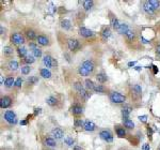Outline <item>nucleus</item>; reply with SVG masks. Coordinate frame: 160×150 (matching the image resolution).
<instances>
[{
	"label": "nucleus",
	"mask_w": 160,
	"mask_h": 150,
	"mask_svg": "<svg viewBox=\"0 0 160 150\" xmlns=\"http://www.w3.org/2000/svg\"><path fill=\"white\" fill-rule=\"evenodd\" d=\"M110 101L112 103H115V104H121V103H124L126 101V96H123L120 92H116V91H112L109 96Z\"/></svg>",
	"instance_id": "obj_1"
},
{
	"label": "nucleus",
	"mask_w": 160,
	"mask_h": 150,
	"mask_svg": "<svg viewBox=\"0 0 160 150\" xmlns=\"http://www.w3.org/2000/svg\"><path fill=\"white\" fill-rule=\"evenodd\" d=\"M74 88L76 89L77 92H78V93L80 94L84 100H88L91 96V93L89 92V91H87L85 89H84L81 83H79V82L75 83V84H74Z\"/></svg>",
	"instance_id": "obj_2"
},
{
	"label": "nucleus",
	"mask_w": 160,
	"mask_h": 150,
	"mask_svg": "<svg viewBox=\"0 0 160 150\" xmlns=\"http://www.w3.org/2000/svg\"><path fill=\"white\" fill-rule=\"evenodd\" d=\"M3 118L10 125H16L17 123V117L13 111H6L3 115Z\"/></svg>",
	"instance_id": "obj_3"
},
{
	"label": "nucleus",
	"mask_w": 160,
	"mask_h": 150,
	"mask_svg": "<svg viewBox=\"0 0 160 150\" xmlns=\"http://www.w3.org/2000/svg\"><path fill=\"white\" fill-rule=\"evenodd\" d=\"M43 63L45 65L46 68H57V65H58V62H57V60L55 58H52L51 56L49 55H46V56L43 57Z\"/></svg>",
	"instance_id": "obj_4"
},
{
	"label": "nucleus",
	"mask_w": 160,
	"mask_h": 150,
	"mask_svg": "<svg viewBox=\"0 0 160 150\" xmlns=\"http://www.w3.org/2000/svg\"><path fill=\"white\" fill-rule=\"evenodd\" d=\"M11 42L15 45H22V44L25 43V38L22 33L15 32L11 36Z\"/></svg>",
	"instance_id": "obj_5"
},
{
	"label": "nucleus",
	"mask_w": 160,
	"mask_h": 150,
	"mask_svg": "<svg viewBox=\"0 0 160 150\" xmlns=\"http://www.w3.org/2000/svg\"><path fill=\"white\" fill-rule=\"evenodd\" d=\"M99 136H100V138L103 141L107 143H112L113 142V136H112V133L108 130H103L100 131V133H99Z\"/></svg>",
	"instance_id": "obj_6"
},
{
	"label": "nucleus",
	"mask_w": 160,
	"mask_h": 150,
	"mask_svg": "<svg viewBox=\"0 0 160 150\" xmlns=\"http://www.w3.org/2000/svg\"><path fill=\"white\" fill-rule=\"evenodd\" d=\"M67 46L70 51H76L80 48V43H79V41L76 39H70L67 41Z\"/></svg>",
	"instance_id": "obj_7"
},
{
	"label": "nucleus",
	"mask_w": 160,
	"mask_h": 150,
	"mask_svg": "<svg viewBox=\"0 0 160 150\" xmlns=\"http://www.w3.org/2000/svg\"><path fill=\"white\" fill-rule=\"evenodd\" d=\"M12 105V99L10 96H4L0 100V107L1 108H9Z\"/></svg>",
	"instance_id": "obj_8"
},
{
	"label": "nucleus",
	"mask_w": 160,
	"mask_h": 150,
	"mask_svg": "<svg viewBox=\"0 0 160 150\" xmlns=\"http://www.w3.org/2000/svg\"><path fill=\"white\" fill-rule=\"evenodd\" d=\"M51 136L56 139H61L62 137L64 136V132H63V130L60 129V128H55V129L51 131Z\"/></svg>",
	"instance_id": "obj_9"
},
{
	"label": "nucleus",
	"mask_w": 160,
	"mask_h": 150,
	"mask_svg": "<svg viewBox=\"0 0 160 150\" xmlns=\"http://www.w3.org/2000/svg\"><path fill=\"white\" fill-rule=\"evenodd\" d=\"M79 34L83 38H91L94 36L92 30L85 28V27H80V28H79Z\"/></svg>",
	"instance_id": "obj_10"
},
{
	"label": "nucleus",
	"mask_w": 160,
	"mask_h": 150,
	"mask_svg": "<svg viewBox=\"0 0 160 150\" xmlns=\"http://www.w3.org/2000/svg\"><path fill=\"white\" fill-rule=\"evenodd\" d=\"M37 44H39L41 46L49 45V39H48L46 36H44V34H39V36H37Z\"/></svg>",
	"instance_id": "obj_11"
},
{
	"label": "nucleus",
	"mask_w": 160,
	"mask_h": 150,
	"mask_svg": "<svg viewBox=\"0 0 160 150\" xmlns=\"http://www.w3.org/2000/svg\"><path fill=\"white\" fill-rule=\"evenodd\" d=\"M83 128H84V130L88 131V132H93V131L96 130L95 123L93 121H91V120H85V121H84Z\"/></svg>",
	"instance_id": "obj_12"
},
{
	"label": "nucleus",
	"mask_w": 160,
	"mask_h": 150,
	"mask_svg": "<svg viewBox=\"0 0 160 150\" xmlns=\"http://www.w3.org/2000/svg\"><path fill=\"white\" fill-rule=\"evenodd\" d=\"M81 65L84 69H87L90 73H92V72L94 71V69H95V64H94V62H93L92 60H85V61L82 62Z\"/></svg>",
	"instance_id": "obj_13"
},
{
	"label": "nucleus",
	"mask_w": 160,
	"mask_h": 150,
	"mask_svg": "<svg viewBox=\"0 0 160 150\" xmlns=\"http://www.w3.org/2000/svg\"><path fill=\"white\" fill-rule=\"evenodd\" d=\"M143 10H144V12H146V13L149 15L155 14V9L153 8L152 4L149 3V1H145V2L143 3Z\"/></svg>",
	"instance_id": "obj_14"
},
{
	"label": "nucleus",
	"mask_w": 160,
	"mask_h": 150,
	"mask_svg": "<svg viewBox=\"0 0 160 150\" xmlns=\"http://www.w3.org/2000/svg\"><path fill=\"white\" fill-rule=\"evenodd\" d=\"M70 112H72V114L76 115V116H79V115L82 114V107H81V105H79V104H74L73 106H70Z\"/></svg>",
	"instance_id": "obj_15"
},
{
	"label": "nucleus",
	"mask_w": 160,
	"mask_h": 150,
	"mask_svg": "<svg viewBox=\"0 0 160 150\" xmlns=\"http://www.w3.org/2000/svg\"><path fill=\"white\" fill-rule=\"evenodd\" d=\"M110 24L112 26V28H114L116 31H118V29L120 28V26H121L120 20H118L114 15H111V16H110Z\"/></svg>",
	"instance_id": "obj_16"
},
{
	"label": "nucleus",
	"mask_w": 160,
	"mask_h": 150,
	"mask_svg": "<svg viewBox=\"0 0 160 150\" xmlns=\"http://www.w3.org/2000/svg\"><path fill=\"white\" fill-rule=\"evenodd\" d=\"M26 37L28 38L30 41H33V40L37 39V32L34 31V30H32V29H28V30L26 31Z\"/></svg>",
	"instance_id": "obj_17"
},
{
	"label": "nucleus",
	"mask_w": 160,
	"mask_h": 150,
	"mask_svg": "<svg viewBox=\"0 0 160 150\" xmlns=\"http://www.w3.org/2000/svg\"><path fill=\"white\" fill-rule=\"evenodd\" d=\"M132 108L130 107V106H124L123 109H122V115H123L124 119H127L129 118V115L130 113H131Z\"/></svg>",
	"instance_id": "obj_18"
},
{
	"label": "nucleus",
	"mask_w": 160,
	"mask_h": 150,
	"mask_svg": "<svg viewBox=\"0 0 160 150\" xmlns=\"http://www.w3.org/2000/svg\"><path fill=\"white\" fill-rule=\"evenodd\" d=\"M17 53H18V56H19L20 58H24V59L28 56V51H27V48L25 47H18L17 48Z\"/></svg>",
	"instance_id": "obj_19"
},
{
	"label": "nucleus",
	"mask_w": 160,
	"mask_h": 150,
	"mask_svg": "<svg viewBox=\"0 0 160 150\" xmlns=\"http://www.w3.org/2000/svg\"><path fill=\"white\" fill-rule=\"evenodd\" d=\"M39 74L43 78H50L51 77V72L48 69H41L39 70Z\"/></svg>",
	"instance_id": "obj_20"
},
{
	"label": "nucleus",
	"mask_w": 160,
	"mask_h": 150,
	"mask_svg": "<svg viewBox=\"0 0 160 150\" xmlns=\"http://www.w3.org/2000/svg\"><path fill=\"white\" fill-rule=\"evenodd\" d=\"M96 79H97V82L99 83V84H104V83L107 82V75L105 73H98L97 75H96Z\"/></svg>",
	"instance_id": "obj_21"
},
{
	"label": "nucleus",
	"mask_w": 160,
	"mask_h": 150,
	"mask_svg": "<svg viewBox=\"0 0 160 150\" xmlns=\"http://www.w3.org/2000/svg\"><path fill=\"white\" fill-rule=\"evenodd\" d=\"M129 30V27L127 24H122L121 23V26H120V28L118 29V32L121 34H126V32Z\"/></svg>",
	"instance_id": "obj_22"
},
{
	"label": "nucleus",
	"mask_w": 160,
	"mask_h": 150,
	"mask_svg": "<svg viewBox=\"0 0 160 150\" xmlns=\"http://www.w3.org/2000/svg\"><path fill=\"white\" fill-rule=\"evenodd\" d=\"M46 102H47V104L49 105V106H56V105L58 104V99L52 96H48L47 100H46Z\"/></svg>",
	"instance_id": "obj_23"
},
{
	"label": "nucleus",
	"mask_w": 160,
	"mask_h": 150,
	"mask_svg": "<svg viewBox=\"0 0 160 150\" xmlns=\"http://www.w3.org/2000/svg\"><path fill=\"white\" fill-rule=\"evenodd\" d=\"M115 131H116V135H118L120 138H123V137H125V136H126V131L124 130V128L116 127Z\"/></svg>",
	"instance_id": "obj_24"
},
{
	"label": "nucleus",
	"mask_w": 160,
	"mask_h": 150,
	"mask_svg": "<svg viewBox=\"0 0 160 150\" xmlns=\"http://www.w3.org/2000/svg\"><path fill=\"white\" fill-rule=\"evenodd\" d=\"M8 68L11 70V71H16L17 69H18V62L15 61V60H11V61H9L8 63Z\"/></svg>",
	"instance_id": "obj_25"
},
{
	"label": "nucleus",
	"mask_w": 160,
	"mask_h": 150,
	"mask_svg": "<svg viewBox=\"0 0 160 150\" xmlns=\"http://www.w3.org/2000/svg\"><path fill=\"white\" fill-rule=\"evenodd\" d=\"M61 27L64 30H70V27H72V23H70V20H63L61 22Z\"/></svg>",
	"instance_id": "obj_26"
},
{
	"label": "nucleus",
	"mask_w": 160,
	"mask_h": 150,
	"mask_svg": "<svg viewBox=\"0 0 160 150\" xmlns=\"http://www.w3.org/2000/svg\"><path fill=\"white\" fill-rule=\"evenodd\" d=\"M83 8L85 11H90L91 9L93 8V4H94V2H93L92 0H85V1H83Z\"/></svg>",
	"instance_id": "obj_27"
},
{
	"label": "nucleus",
	"mask_w": 160,
	"mask_h": 150,
	"mask_svg": "<svg viewBox=\"0 0 160 150\" xmlns=\"http://www.w3.org/2000/svg\"><path fill=\"white\" fill-rule=\"evenodd\" d=\"M123 122H124V125H125V128H127V129H133V128H135V123H133V122H132V120H130L129 118L124 119Z\"/></svg>",
	"instance_id": "obj_28"
},
{
	"label": "nucleus",
	"mask_w": 160,
	"mask_h": 150,
	"mask_svg": "<svg viewBox=\"0 0 160 150\" xmlns=\"http://www.w3.org/2000/svg\"><path fill=\"white\" fill-rule=\"evenodd\" d=\"M45 145H47V146H49V147H56L57 143H56V141L52 138V137H46V138H45Z\"/></svg>",
	"instance_id": "obj_29"
},
{
	"label": "nucleus",
	"mask_w": 160,
	"mask_h": 150,
	"mask_svg": "<svg viewBox=\"0 0 160 150\" xmlns=\"http://www.w3.org/2000/svg\"><path fill=\"white\" fill-rule=\"evenodd\" d=\"M84 84H85V88H87V89H89V90H94V86H95V84L93 83V80L87 78L85 79V82H84Z\"/></svg>",
	"instance_id": "obj_30"
},
{
	"label": "nucleus",
	"mask_w": 160,
	"mask_h": 150,
	"mask_svg": "<svg viewBox=\"0 0 160 150\" xmlns=\"http://www.w3.org/2000/svg\"><path fill=\"white\" fill-rule=\"evenodd\" d=\"M132 91H133V93L136 94L137 96H140L141 93H142V88H141L140 85H135L133 87H132Z\"/></svg>",
	"instance_id": "obj_31"
},
{
	"label": "nucleus",
	"mask_w": 160,
	"mask_h": 150,
	"mask_svg": "<svg viewBox=\"0 0 160 150\" xmlns=\"http://www.w3.org/2000/svg\"><path fill=\"white\" fill-rule=\"evenodd\" d=\"M125 36H126L127 40H129V41H133V40L136 39V33H135L133 30H131V29H129V30L126 32Z\"/></svg>",
	"instance_id": "obj_32"
},
{
	"label": "nucleus",
	"mask_w": 160,
	"mask_h": 150,
	"mask_svg": "<svg viewBox=\"0 0 160 150\" xmlns=\"http://www.w3.org/2000/svg\"><path fill=\"white\" fill-rule=\"evenodd\" d=\"M4 85H6V87H8V88H10V87H12L13 85H15L14 78H13L12 76H9L8 78L6 79V82H4Z\"/></svg>",
	"instance_id": "obj_33"
},
{
	"label": "nucleus",
	"mask_w": 160,
	"mask_h": 150,
	"mask_svg": "<svg viewBox=\"0 0 160 150\" xmlns=\"http://www.w3.org/2000/svg\"><path fill=\"white\" fill-rule=\"evenodd\" d=\"M78 72H79V74H80L81 76H89V75L91 74L90 72L88 71L87 69H84L83 67H82V65H80V67H79Z\"/></svg>",
	"instance_id": "obj_34"
},
{
	"label": "nucleus",
	"mask_w": 160,
	"mask_h": 150,
	"mask_svg": "<svg viewBox=\"0 0 160 150\" xmlns=\"http://www.w3.org/2000/svg\"><path fill=\"white\" fill-rule=\"evenodd\" d=\"M94 91H95V92H97V93H104L105 91H106V89H105L103 85L95 84V86H94Z\"/></svg>",
	"instance_id": "obj_35"
},
{
	"label": "nucleus",
	"mask_w": 160,
	"mask_h": 150,
	"mask_svg": "<svg viewBox=\"0 0 160 150\" xmlns=\"http://www.w3.org/2000/svg\"><path fill=\"white\" fill-rule=\"evenodd\" d=\"M101 36H103V38H104L105 40L109 39V38L111 37V30H110L109 28H105L104 30H103V32H101Z\"/></svg>",
	"instance_id": "obj_36"
},
{
	"label": "nucleus",
	"mask_w": 160,
	"mask_h": 150,
	"mask_svg": "<svg viewBox=\"0 0 160 150\" xmlns=\"http://www.w3.org/2000/svg\"><path fill=\"white\" fill-rule=\"evenodd\" d=\"M3 54L6 55V56L13 55V48H12L11 46H4V47H3Z\"/></svg>",
	"instance_id": "obj_37"
},
{
	"label": "nucleus",
	"mask_w": 160,
	"mask_h": 150,
	"mask_svg": "<svg viewBox=\"0 0 160 150\" xmlns=\"http://www.w3.org/2000/svg\"><path fill=\"white\" fill-rule=\"evenodd\" d=\"M35 57L34 56H31V55H28V56L26 57L25 59H24V61H25L26 63H28V64H31V63H33L34 61H35V59H34Z\"/></svg>",
	"instance_id": "obj_38"
},
{
	"label": "nucleus",
	"mask_w": 160,
	"mask_h": 150,
	"mask_svg": "<svg viewBox=\"0 0 160 150\" xmlns=\"http://www.w3.org/2000/svg\"><path fill=\"white\" fill-rule=\"evenodd\" d=\"M30 71H31V68L29 65H24V67H22V73H23L24 75H28V74L30 73Z\"/></svg>",
	"instance_id": "obj_39"
},
{
	"label": "nucleus",
	"mask_w": 160,
	"mask_h": 150,
	"mask_svg": "<svg viewBox=\"0 0 160 150\" xmlns=\"http://www.w3.org/2000/svg\"><path fill=\"white\" fill-rule=\"evenodd\" d=\"M149 3L152 4L153 8L156 10V9H158L160 7V2L158 1V0H149Z\"/></svg>",
	"instance_id": "obj_40"
},
{
	"label": "nucleus",
	"mask_w": 160,
	"mask_h": 150,
	"mask_svg": "<svg viewBox=\"0 0 160 150\" xmlns=\"http://www.w3.org/2000/svg\"><path fill=\"white\" fill-rule=\"evenodd\" d=\"M33 56L35 58H41L42 57V51L39 49V48H37L35 51H33Z\"/></svg>",
	"instance_id": "obj_41"
},
{
	"label": "nucleus",
	"mask_w": 160,
	"mask_h": 150,
	"mask_svg": "<svg viewBox=\"0 0 160 150\" xmlns=\"http://www.w3.org/2000/svg\"><path fill=\"white\" fill-rule=\"evenodd\" d=\"M64 142H65V144L67 145V146H73L74 145V139L72 138V137H66V138L64 139Z\"/></svg>",
	"instance_id": "obj_42"
},
{
	"label": "nucleus",
	"mask_w": 160,
	"mask_h": 150,
	"mask_svg": "<svg viewBox=\"0 0 160 150\" xmlns=\"http://www.w3.org/2000/svg\"><path fill=\"white\" fill-rule=\"evenodd\" d=\"M83 125H84V122L82 121L81 119H76V120H75V127L76 128H80Z\"/></svg>",
	"instance_id": "obj_43"
},
{
	"label": "nucleus",
	"mask_w": 160,
	"mask_h": 150,
	"mask_svg": "<svg viewBox=\"0 0 160 150\" xmlns=\"http://www.w3.org/2000/svg\"><path fill=\"white\" fill-rule=\"evenodd\" d=\"M22 84H23V79H22V77H18V78L15 80V87L17 88L22 87Z\"/></svg>",
	"instance_id": "obj_44"
},
{
	"label": "nucleus",
	"mask_w": 160,
	"mask_h": 150,
	"mask_svg": "<svg viewBox=\"0 0 160 150\" xmlns=\"http://www.w3.org/2000/svg\"><path fill=\"white\" fill-rule=\"evenodd\" d=\"M37 80H39V79H37V76H32V77H29L28 78V83H30L31 85H32V84H35Z\"/></svg>",
	"instance_id": "obj_45"
},
{
	"label": "nucleus",
	"mask_w": 160,
	"mask_h": 150,
	"mask_svg": "<svg viewBox=\"0 0 160 150\" xmlns=\"http://www.w3.org/2000/svg\"><path fill=\"white\" fill-rule=\"evenodd\" d=\"M29 47H30V49H32V51H35L37 48H39V47H37V44H35V43H32V42H31L30 44H29Z\"/></svg>",
	"instance_id": "obj_46"
},
{
	"label": "nucleus",
	"mask_w": 160,
	"mask_h": 150,
	"mask_svg": "<svg viewBox=\"0 0 160 150\" xmlns=\"http://www.w3.org/2000/svg\"><path fill=\"white\" fill-rule=\"evenodd\" d=\"M139 120L142 122H146L147 121V116L146 115H143V116H139Z\"/></svg>",
	"instance_id": "obj_47"
},
{
	"label": "nucleus",
	"mask_w": 160,
	"mask_h": 150,
	"mask_svg": "<svg viewBox=\"0 0 160 150\" xmlns=\"http://www.w3.org/2000/svg\"><path fill=\"white\" fill-rule=\"evenodd\" d=\"M41 111H42L41 108H35V109H34V116H37L39 114H41Z\"/></svg>",
	"instance_id": "obj_48"
},
{
	"label": "nucleus",
	"mask_w": 160,
	"mask_h": 150,
	"mask_svg": "<svg viewBox=\"0 0 160 150\" xmlns=\"http://www.w3.org/2000/svg\"><path fill=\"white\" fill-rule=\"evenodd\" d=\"M142 150H151V148H149V145L144 144L143 146H142Z\"/></svg>",
	"instance_id": "obj_49"
},
{
	"label": "nucleus",
	"mask_w": 160,
	"mask_h": 150,
	"mask_svg": "<svg viewBox=\"0 0 160 150\" xmlns=\"http://www.w3.org/2000/svg\"><path fill=\"white\" fill-rule=\"evenodd\" d=\"M147 133H149V136H152L153 135V130H152V128H149L147 129Z\"/></svg>",
	"instance_id": "obj_50"
},
{
	"label": "nucleus",
	"mask_w": 160,
	"mask_h": 150,
	"mask_svg": "<svg viewBox=\"0 0 160 150\" xmlns=\"http://www.w3.org/2000/svg\"><path fill=\"white\" fill-rule=\"evenodd\" d=\"M156 53H157L158 55H160V44L156 47Z\"/></svg>",
	"instance_id": "obj_51"
},
{
	"label": "nucleus",
	"mask_w": 160,
	"mask_h": 150,
	"mask_svg": "<svg viewBox=\"0 0 160 150\" xmlns=\"http://www.w3.org/2000/svg\"><path fill=\"white\" fill-rule=\"evenodd\" d=\"M28 123V120H23V121H20V125H26Z\"/></svg>",
	"instance_id": "obj_52"
},
{
	"label": "nucleus",
	"mask_w": 160,
	"mask_h": 150,
	"mask_svg": "<svg viewBox=\"0 0 160 150\" xmlns=\"http://www.w3.org/2000/svg\"><path fill=\"white\" fill-rule=\"evenodd\" d=\"M74 150H82V148L79 146H74Z\"/></svg>",
	"instance_id": "obj_53"
},
{
	"label": "nucleus",
	"mask_w": 160,
	"mask_h": 150,
	"mask_svg": "<svg viewBox=\"0 0 160 150\" xmlns=\"http://www.w3.org/2000/svg\"><path fill=\"white\" fill-rule=\"evenodd\" d=\"M53 8H55V7H53L52 4H50V8H49V10H50L51 12H55V11H56V9H53Z\"/></svg>",
	"instance_id": "obj_54"
},
{
	"label": "nucleus",
	"mask_w": 160,
	"mask_h": 150,
	"mask_svg": "<svg viewBox=\"0 0 160 150\" xmlns=\"http://www.w3.org/2000/svg\"><path fill=\"white\" fill-rule=\"evenodd\" d=\"M136 64V61H132V62H129L128 63V67H133Z\"/></svg>",
	"instance_id": "obj_55"
},
{
	"label": "nucleus",
	"mask_w": 160,
	"mask_h": 150,
	"mask_svg": "<svg viewBox=\"0 0 160 150\" xmlns=\"http://www.w3.org/2000/svg\"><path fill=\"white\" fill-rule=\"evenodd\" d=\"M46 150H52V149H46Z\"/></svg>",
	"instance_id": "obj_56"
}]
</instances>
